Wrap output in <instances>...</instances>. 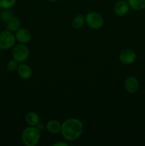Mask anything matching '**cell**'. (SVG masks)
Returning a JSON list of instances; mask_svg holds the SVG:
<instances>
[{"label":"cell","mask_w":145,"mask_h":146,"mask_svg":"<svg viewBox=\"0 0 145 146\" xmlns=\"http://www.w3.org/2000/svg\"><path fill=\"white\" fill-rule=\"evenodd\" d=\"M129 6L127 1L119 0L115 3L114 6V11L118 17H125L129 11Z\"/></svg>","instance_id":"obj_8"},{"label":"cell","mask_w":145,"mask_h":146,"mask_svg":"<svg viewBox=\"0 0 145 146\" xmlns=\"http://www.w3.org/2000/svg\"><path fill=\"white\" fill-rule=\"evenodd\" d=\"M85 19L88 27L94 30L100 29L105 23L102 16L96 11H90L88 13Z\"/></svg>","instance_id":"obj_3"},{"label":"cell","mask_w":145,"mask_h":146,"mask_svg":"<svg viewBox=\"0 0 145 146\" xmlns=\"http://www.w3.org/2000/svg\"><path fill=\"white\" fill-rule=\"evenodd\" d=\"M17 71H18V74L20 78L24 80H28L32 76V68L30 66L25 63H21L18 65Z\"/></svg>","instance_id":"obj_10"},{"label":"cell","mask_w":145,"mask_h":146,"mask_svg":"<svg viewBox=\"0 0 145 146\" xmlns=\"http://www.w3.org/2000/svg\"><path fill=\"white\" fill-rule=\"evenodd\" d=\"M14 17V13L10 10V9H3V11L0 14V19L2 22L6 23V24H7V22Z\"/></svg>","instance_id":"obj_16"},{"label":"cell","mask_w":145,"mask_h":146,"mask_svg":"<svg viewBox=\"0 0 145 146\" xmlns=\"http://www.w3.org/2000/svg\"><path fill=\"white\" fill-rule=\"evenodd\" d=\"M1 9V7H0V9Z\"/></svg>","instance_id":"obj_21"},{"label":"cell","mask_w":145,"mask_h":146,"mask_svg":"<svg viewBox=\"0 0 145 146\" xmlns=\"http://www.w3.org/2000/svg\"><path fill=\"white\" fill-rule=\"evenodd\" d=\"M139 83L137 78L134 76L127 77L125 82V88L129 94H135L138 91Z\"/></svg>","instance_id":"obj_9"},{"label":"cell","mask_w":145,"mask_h":146,"mask_svg":"<svg viewBox=\"0 0 145 146\" xmlns=\"http://www.w3.org/2000/svg\"><path fill=\"white\" fill-rule=\"evenodd\" d=\"M16 37L13 32L6 30L0 32V49L9 50L15 46Z\"/></svg>","instance_id":"obj_5"},{"label":"cell","mask_w":145,"mask_h":146,"mask_svg":"<svg viewBox=\"0 0 145 146\" xmlns=\"http://www.w3.org/2000/svg\"><path fill=\"white\" fill-rule=\"evenodd\" d=\"M48 1H51V2H55V1H59V0H48Z\"/></svg>","instance_id":"obj_20"},{"label":"cell","mask_w":145,"mask_h":146,"mask_svg":"<svg viewBox=\"0 0 145 146\" xmlns=\"http://www.w3.org/2000/svg\"><path fill=\"white\" fill-rule=\"evenodd\" d=\"M46 130L52 134H57L61 132V123L57 120H51L45 125Z\"/></svg>","instance_id":"obj_12"},{"label":"cell","mask_w":145,"mask_h":146,"mask_svg":"<svg viewBox=\"0 0 145 146\" xmlns=\"http://www.w3.org/2000/svg\"><path fill=\"white\" fill-rule=\"evenodd\" d=\"M7 29L11 32H16L21 27V21L20 19L14 17L7 22Z\"/></svg>","instance_id":"obj_13"},{"label":"cell","mask_w":145,"mask_h":146,"mask_svg":"<svg viewBox=\"0 0 145 146\" xmlns=\"http://www.w3.org/2000/svg\"><path fill=\"white\" fill-rule=\"evenodd\" d=\"M53 146H68V143L65 142H63V141H58L53 144Z\"/></svg>","instance_id":"obj_19"},{"label":"cell","mask_w":145,"mask_h":146,"mask_svg":"<svg viewBox=\"0 0 145 146\" xmlns=\"http://www.w3.org/2000/svg\"><path fill=\"white\" fill-rule=\"evenodd\" d=\"M82 132L83 124L78 118H68L61 123V135L66 141H76L82 135Z\"/></svg>","instance_id":"obj_1"},{"label":"cell","mask_w":145,"mask_h":146,"mask_svg":"<svg viewBox=\"0 0 145 146\" xmlns=\"http://www.w3.org/2000/svg\"><path fill=\"white\" fill-rule=\"evenodd\" d=\"M16 0H0V7L3 9H9L16 4Z\"/></svg>","instance_id":"obj_17"},{"label":"cell","mask_w":145,"mask_h":146,"mask_svg":"<svg viewBox=\"0 0 145 146\" xmlns=\"http://www.w3.org/2000/svg\"><path fill=\"white\" fill-rule=\"evenodd\" d=\"M15 37L16 41L20 44H26L31 41V31L26 28H20L15 32Z\"/></svg>","instance_id":"obj_7"},{"label":"cell","mask_w":145,"mask_h":146,"mask_svg":"<svg viewBox=\"0 0 145 146\" xmlns=\"http://www.w3.org/2000/svg\"><path fill=\"white\" fill-rule=\"evenodd\" d=\"M41 131L37 127L28 126L23 131L21 141L26 146H36L39 143Z\"/></svg>","instance_id":"obj_2"},{"label":"cell","mask_w":145,"mask_h":146,"mask_svg":"<svg viewBox=\"0 0 145 146\" xmlns=\"http://www.w3.org/2000/svg\"><path fill=\"white\" fill-rule=\"evenodd\" d=\"M85 23V19L82 14L77 15L72 21V27L75 29H80L84 26Z\"/></svg>","instance_id":"obj_15"},{"label":"cell","mask_w":145,"mask_h":146,"mask_svg":"<svg viewBox=\"0 0 145 146\" xmlns=\"http://www.w3.org/2000/svg\"><path fill=\"white\" fill-rule=\"evenodd\" d=\"M30 51L28 47L24 44H18L13 47L12 57L18 63H24L28 58Z\"/></svg>","instance_id":"obj_4"},{"label":"cell","mask_w":145,"mask_h":146,"mask_svg":"<svg viewBox=\"0 0 145 146\" xmlns=\"http://www.w3.org/2000/svg\"><path fill=\"white\" fill-rule=\"evenodd\" d=\"M136 58V53L130 48H125L119 53V61L125 65H131L134 62Z\"/></svg>","instance_id":"obj_6"},{"label":"cell","mask_w":145,"mask_h":146,"mask_svg":"<svg viewBox=\"0 0 145 146\" xmlns=\"http://www.w3.org/2000/svg\"><path fill=\"white\" fill-rule=\"evenodd\" d=\"M18 66V63L14 58L9 60L8 62L7 63V68L8 71L13 72V71L17 70Z\"/></svg>","instance_id":"obj_18"},{"label":"cell","mask_w":145,"mask_h":146,"mask_svg":"<svg viewBox=\"0 0 145 146\" xmlns=\"http://www.w3.org/2000/svg\"><path fill=\"white\" fill-rule=\"evenodd\" d=\"M25 121L28 126L36 127L40 123L39 115L34 111L27 113L25 116Z\"/></svg>","instance_id":"obj_11"},{"label":"cell","mask_w":145,"mask_h":146,"mask_svg":"<svg viewBox=\"0 0 145 146\" xmlns=\"http://www.w3.org/2000/svg\"><path fill=\"white\" fill-rule=\"evenodd\" d=\"M129 7L135 11H142L145 9V0H127Z\"/></svg>","instance_id":"obj_14"}]
</instances>
